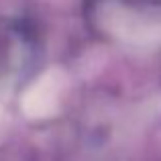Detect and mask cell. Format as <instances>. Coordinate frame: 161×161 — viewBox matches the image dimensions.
Returning a JSON list of instances; mask_svg holds the SVG:
<instances>
[{
    "label": "cell",
    "instance_id": "obj_1",
    "mask_svg": "<svg viewBox=\"0 0 161 161\" xmlns=\"http://www.w3.org/2000/svg\"><path fill=\"white\" fill-rule=\"evenodd\" d=\"M63 88H65V74L59 67L43 71L23 94L20 106L25 116L31 120H43L53 116L59 110Z\"/></svg>",
    "mask_w": 161,
    "mask_h": 161
}]
</instances>
